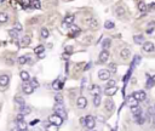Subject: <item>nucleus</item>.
Here are the masks:
<instances>
[{
	"label": "nucleus",
	"mask_w": 155,
	"mask_h": 131,
	"mask_svg": "<svg viewBox=\"0 0 155 131\" xmlns=\"http://www.w3.org/2000/svg\"><path fill=\"white\" fill-rule=\"evenodd\" d=\"M17 129L18 130H27L28 129V124L24 120H19V122H17Z\"/></svg>",
	"instance_id": "nucleus-23"
},
{
	"label": "nucleus",
	"mask_w": 155,
	"mask_h": 131,
	"mask_svg": "<svg viewBox=\"0 0 155 131\" xmlns=\"http://www.w3.org/2000/svg\"><path fill=\"white\" fill-rule=\"evenodd\" d=\"M104 106H105V109H107L108 112H113V111H114V102H113L110 98H108V100L105 101Z\"/></svg>",
	"instance_id": "nucleus-16"
},
{
	"label": "nucleus",
	"mask_w": 155,
	"mask_h": 131,
	"mask_svg": "<svg viewBox=\"0 0 155 131\" xmlns=\"http://www.w3.org/2000/svg\"><path fill=\"white\" fill-rule=\"evenodd\" d=\"M154 84H155L154 78H150V76H149V78L147 79V87H148V89H150V87H153V86H154Z\"/></svg>",
	"instance_id": "nucleus-34"
},
{
	"label": "nucleus",
	"mask_w": 155,
	"mask_h": 131,
	"mask_svg": "<svg viewBox=\"0 0 155 131\" xmlns=\"http://www.w3.org/2000/svg\"><path fill=\"white\" fill-rule=\"evenodd\" d=\"M55 101L57 103H63V97H62V95H56V96H55Z\"/></svg>",
	"instance_id": "nucleus-39"
},
{
	"label": "nucleus",
	"mask_w": 155,
	"mask_h": 131,
	"mask_svg": "<svg viewBox=\"0 0 155 131\" xmlns=\"http://www.w3.org/2000/svg\"><path fill=\"white\" fill-rule=\"evenodd\" d=\"M29 57H30V56H28V55L19 56L18 57V63H19V65H26V63L28 62V60H29Z\"/></svg>",
	"instance_id": "nucleus-28"
},
{
	"label": "nucleus",
	"mask_w": 155,
	"mask_h": 131,
	"mask_svg": "<svg viewBox=\"0 0 155 131\" xmlns=\"http://www.w3.org/2000/svg\"><path fill=\"white\" fill-rule=\"evenodd\" d=\"M116 85V81L114 79H108L107 80V87H111V86H115Z\"/></svg>",
	"instance_id": "nucleus-38"
},
{
	"label": "nucleus",
	"mask_w": 155,
	"mask_h": 131,
	"mask_svg": "<svg viewBox=\"0 0 155 131\" xmlns=\"http://www.w3.org/2000/svg\"><path fill=\"white\" fill-rule=\"evenodd\" d=\"M29 44H30V38L28 35L22 38V45H29Z\"/></svg>",
	"instance_id": "nucleus-37"
},
{
	"label": "nucleus",
	"mask_w": 155,
	"mask_h": 131,
	"mask_svg": "<svg viewBox=\"0 0 155 131\" xmlns=\"http://www.w3.org/2000/svg\"><path fill=\"white\" fill-rule=\"evenodd\" d=\"M15 102H16V104H18L19 107H21V106H23V104H26L24 100H23L21 96H16V97H15Z\"/></svg>",
	"instance_id": "nucleus-32"
},
{
	"label": "nucleus",
	"mask_w": 155,
	"mask_h": 131,
	"mask_svg": "<svg viewBox=\"0 0 155 131\" xmlns=\"http://www.w3.org/2000/svg\"><path fill=\"white\" fill-rule=\"evenodd\" d=\"M142 49H143L144 52H153L155 50V46L152 41H144V43L142 44Z\"/></svg>",
	"instance_id": "nucleus-7"
},
{
	"label": "nucleus",
	"mask_w": 155,
	"mask_h": 131,
	"mask_svg": "<svg viewBox=\"0 0 155 131\" xmlns=\"http://www.w3.org/2000/svg\"><path fill=\"white\" fill-rule=\"evenodd\" d=\"M120 56L122 57L124 60H127V58H130V56H131V50L127 49V47L122 49V50L120 51Z\"/></svg>",
	"instance_id": "nucleus-14"
},
{
	"label": "nucleus",
	"mask_w": 155,
	"mask_h": 131,
	"mask_svg": "<svg viewBox=\"0 0 155 131\" xmlns=\"http://www.w3.org/2000/svg\"><path fill=\"white\" fill-rule=\"evenodd\" d=\"M9 34H10V37H12L13 39H17V38L19 37V32L16 30L15 28H12L11 30H9Z\"/></svg>",
	"instance_id": "nucleus-29"
},
{
	"label": "nucleus",
	"mask_w": 155,
	"mask_h": 131,
	"mask_svg": "<svg viewBox=\"0 0 155 131\" xmlns=\"http://www.w3.org/2000/svg\"><path fill=\"white\" fill-rule=\"evenodd\" d=\"M138 10H139L141 12H146L147 10H148V5H147L144 1H141V2L138 4Z\"/></svg>",
	"instance_id": "nucleus-27"
},
{
	"label": "nucleus",
	"mask_w": 155,
	"mask_h": 131,
	"mask_svg": "<svg viewBox=\"0 0 155 131\" xmlns=\"http://www.w3.org/2000/svg\"><path fill=\"white\" fill-rule=\"evenodd\" d=\"M6 62H7V65H13V61H12L11 58H10V60H7Z\"/></svg>",
	"instance_id": "nucleus-50"
},
{
	"label": "nucleus",
	"mask_w": 155,
	"mask_h": 131,
	"mask_svg": "<svg viewBox=\"0 0 155 131\" xmlns=\"http://www.w3.org/2000/svg\"><path fill=\"white\" fill-rule=\"evenodd\" d=\"M133 41H135V44L141 45V44H143V43H144V37H143L142 34H137V35L133 37Z\"/></svg>",
	"instance_id": "nucleus-18"
},
{
	"label": "nucleus",
	"mask_w": 155,
	"mask_h": 131,
	"mask_svg": "<svg viewBox=\"0 0 155 131\" xmlns=\"http://www.w3.org/2000/svg\"><path fill=\"white\" fill-rule=\"evenodd\" d=\"M9 21V15L6 13V12H0V24H4V23H6Z\"/></svg>",
	"instance_id": "nucleus-20"
},
{
	"label": "nucleus",
	"mask_w": 155,
	"mask_h": 131,
	"mask_svg": "<svg viewBox=\"0 0 155 131\" xmlns=\"http://www.w3.org/2000/svg\"><path fill=\"white\" fill-rule=\"evenodd\" d=\"M32 6H33V9H41V2L39 0H33Z\"/></svg>",
	"instance_id": "nucleus-35"
},
{
	"label": "nucleus",
	"mask_w": 155,
	"mask_h": 131,
	"mask_svg": "<svg viewBox=\"0 0 155 131\" xmlns=\"http://www.w3.org/2000/svg\"><path fill=\"white\" fill-rule=\"evenodd\" d=\"M101 101H102V98H101L100 95H95V97H93V106H95V107H98L101 104Z\"/></svg>",
	"instance_id": "nucleus-30"
},
{
	"label": "nucleus",
	"mask_w": 155,
	"mask_h": 131,
	"mask_svg": "<svg viewBox=\"0 0 155 131\" xmlns=\"http://www.w3.org/2000/svg\"><path fill=\"white\" fill-rule=\"evenodd\" d=\"M127 102H128V104H130V106H135V104H138V101H137L136 98L133 97V95H132V96H128Z\"/></svg>",
	"instance_id": "nucleus-31"
},
{
	"label": "nucleus",
	"mask_w": 155,
	"mask_h": 131,
	"mask_svg": "<svg viewBox=\"0 0 155 131\" xmlns=\"http://www.w3.org/2000/svg\"><path fill=\"white\" fill-rule=\"evenodd\" d=\"M63 118L61 117V115H58L57 113L55 114H51L50 117H49V122L51 123L52 125H57V126H61L62 124H63Z\"/></svg>",
	"instance_id": "nucleus-1"
},
{
	"label": "nucleus",
	"mask_w": 155,
	"mask_h": 131,
	"mask_svg": "<svg viewBox=\"0 0 155 131\" xmlns=\"http://www.w3.org/2000/svg\"><path fill=\"white\" fill-rule=\"evenodd\" d=\"M13 28L16 29V30H18V32H22V29H23V28H22V24H21V23H16Z\"/></svg>",
	"instance_id": "nucleus-40"
},
{
	"label": "nucleus",
	"mask_w": 155,
	"mask_h": 131,
	"mask_svg": "<svg viewBox=\"0 0 155 131\" xmlns=\"http://www.w3.org/2000/svg\"><path fill=\"white\" fill-rule=\"evenodd\" d=\"M76 107L79 109H85L87 107V100L85 96H80L78 100H76Z\"/></svg>",
	"instance_id": "nucleus-5"
},
{
	"label": "nucleus",
	"mask_w": 155,
	"mask_h": 131,
	"mask_svg": "<svg viewBox=\"0 0 155 131\" xmlns=\"http://www.w3.org/2000/svg\"><path fill=\"white\" fill-rule=\"evenodd\" d=\"M44 50H45V47H44V45H38L35 49H34V52L37 54V55H39L40 52H44Z\"/></svg>",
	"instance_id": "nucleus-36"
},
{
	"label": "nucleus",
	"mask_w": 155,
	"mask_h": 131,
	"mask_svg": "<svg viewBox=\"0 0 155 131\" xmlns=\"http://www.w3.org/2000/svg\"><path fill=\"white\" fill-rule=\"evenodd\" d=\"M49 35H50L49 29L47 28H41V30H40V37H41V39H47Z\"/></svg>",
	"instance_id": "nucleus-24"
},
{
	"label": "nucleus",
	"mask_w": 155,
	"mask_h": 131,
	"mask_svg": "<svg viewBox=\"0 0 155 131\" xmlns=\"http://www.w3.org/2000/svg\"><path fill=\"white\" fill-rule=\"evenodd\" d=\"M154 80H155V78H154Z\"/></svg>",
	"instance_id": "nucleus-52"
},
{
	"label": "nucleus",
	"mask_w": 155,
	"mask_h": 131,
	"mask_svg": "<svg viewBox=\"0 0 155 131\" xmlns=\"http://www.w3.org/2000/svg\"><path fill=\"white\" fill-rule=\"evenodd\" d=\"M52 89H53L55 91L62 90V89H63V81H62V80H58V79H56L55 81L52 83Z\"/></svg>",
	"instance_id": "nucleus-13"
},
{
	"label": "nucleus",
	"mask_w": 155,
	"mask_h": 131,
	"mask_svg": "<svg viewBox=\"0 0 155 131\" xmlns=\"http://www.w3.org/2000/svg\"><path fill=\"white\" fill-rule=\"evenodd\" d=\"M38 123H39V120H38V119H35V120L30 122V124H29V125H30V126H33V125H35V124H38Z\"/></svg>",
	"instance_id": "nucleus-46"
},
{
	"label": "nucleus",
	"mask_w": 155,
	"mask_h": 131,
	"mask_svg": "<svg viewBox=\"0 0 155 131\" xmlns=\"http://www.w3.org/2000/svg\"><path fill=\"white\" fill-rule=\"evenodd\" d=\"M44 57H45V54H44V52H40V54H39V58H44Z\"/></svg>",
	"instance_id": "nucleus-49"
},
{
	"label": "nucleus",
	"mask_w": 155,
	"mask_h": 131,
	"mask_svg": "<svg viewBox=\"0 0 155 131\" xmlns=\"http://www.w3.org/2000/svg\"><path fill=\"white\" fill-rule=\"evenodd\" d=\"M111 45V40H110L109 38H105L104 40H103V43H102V49L103 50H108Z\"/></svg>",
	"instance_id": "nucleus-21"
},
{
	"label": "nucleus",
	"mask_w": 155,
	"mask_h": 131,
	"mask_svg": "<svg viewBox=\"0 0 155 131\" xmlns=\"http://www.w3.org/2000/svg\"><path fill=\"white\" fill-rule=\"evenodd\" d=\"M130 109H131V113L136 117V115H139V114H142V108H141V106H138V104H135V106H130Z\"/></svg>",
	"instance_id": "nucleus-12"
},
{
	"label": "nucleus",
	"mask_w": 155,
	"mask_h": 131,
	"mask_svg": "<svg viewBox=\"0 0 155 131\" xmlns=\"http://www.w3.org/2000/svg\"><path fill=\"white\" fill-rule=\"evenodd\" d=\"M110 76H111V74H110V70H108V69H101L98 72V79L102 81H107L108 79H110Z\"/></svg>",
	"instance_id": "nucleus-3"
},
{
	"label": "nucleus",
	"mask_w": 155,
	"mask_h": 131,
	"mask_svg": "<svg viewBox=\"0 0 155 131\" xmlns=\"http://www.w3.org/2000/svg\"><path fill=\"white\" fill-rule=\"evenodd\" d=\"M100 62L101 63H105L108 60H109V52H108V50H102L100 54Z\"/></svg>",
	"instance_id": "nucleus-10"
},
{
	"label": "nucleus",
	"mask_w": 155,
	"mask_h": 131,
	"mask_svg": "<svg viewBox=\"0 0 155 131\" xmlns=\"http://www.w3.org/2000/svg\"><path fill=\"white\" fill-rule=\"evenodd\" d=\"M62 57H63V60H65V61H67V60L69 58V54H68V55H67V54H63V55H62Z\"/></svg>",
	"instance_id": "nucleus-48"
},
{
	"label": "nucleus",
	"mask_w": 155,
	"mask_h": 131,
	"mask_svg": "<svg viewBox=\"0 0 155 131\" xmlns=\"http://www.w3.org/2000/svg\"><path fill=\"white\" fill-rule=\"evenodd\" d=\"M30 84L33 85V87H34V89L39 86V84H38V81H37V79H32V83H30Z\"/></svg>",
	"instance_id": "nucleus-43"
},
{
	"label": "nucleus",
	"mask_w": 155,
	"mask_h": 131,
	"mask_svg": "<svg viewBox=\"0 0 155 131\" xmlns=\"http://www.w3.org/2000/svg\"><path fill=\"white\" fill-rule=\"evenodd\" d=\"M23 118H24V114L19 113L18 115H17V118H16V122H19V120H23Z\"/></svg>",
	"instance_id": "nucleus-44"
},
{
	"label": "nucleus",
	"mask_w": 155,
	"mask_h": 131,
	"mask_svg": "<svg viewBox=\"0 0 155 131\" xmlns=\"http://www.w3.org/2000/svg\"><path fill=\"white\" fill-rule=\"evenodd\" d=\"M133 97L136 98L138 102H143V101H146V98H147V95L146 92L143 91V90H139V91H136V92H133Z\"/></svg>",
	"instance_id": "nucleus-6"
},
{
	"label": "nucleus",
	"mask_w": 155,
	"mask_h": 131,
	"mask_svg": "<svg viewBox=\"0 0 155 131\" xmlns=\"http://www.w3.org/2000/svg\"><path fill=\"white\" fill-rule=\"evenodd\" d=\"M153 30H154V23H153L152 26L149 24V27H148V29H147V33L150 34V33H153Z\"/></svg>",
	"instance_id": "nucleus-41"
},
{
	"label": "nucleus",
	"mask_w": 155,
	"mask_h": 131,
	"mask_svg": "<svg viewBox=\"0 0 155 131\" xmlns=\"http://www.w3.org/2000/svg\"><path fill=\"white\" fill-rule=\"evenodd\" d=\"M22 90H23V92L26 95H30L33 91H34V87H33V85L30 84V83L24 81V84L22 85Z\"/></svg>",
	"instance_id": "nucleus-8"
},
{
	"label": "nucleus",
	"mask_w": 155,
	"mask_h": 131,
	"mask_svg": "<svg viewBox=\"0 0 155 131\" xmlns=\"http://www.w3.org/2000/svg\"><path fill=\"white\" fill-rule=\"evenodd\" d=\"M74 19H75V16H74V15H68V16L64 18V22H65L68 26H70V24H73Z\"/></svg>",
	"instance_id": "nucleus-26"
},
{
	"label": "nucleus",
	"mask_w": 155,
	"mask_h": 131,
	"mask_svg": "<svg viewBox=\"0 0 155 131\" xmlns=\"http://www.w3.org/2000/svg\"><path fill=\"white\" fill-rule=\"evenodd\" d=\"M114 27H115L114 22H111V21H105L104 22V28L105 29H113Z\"/></svg>",
	"instance_id": "nucleus-33"
},
{
	"label": "nucleus",
	"mask_w": 155,
	"mask_h": 131,
	"mask_svg": "<svg viewBox=\"0 0 155 131\" xmlns=\"http://www.w3.org/2000/svg\"><path fill=\"white\" fill-rule=\"evenodd\" d=\"M32 112V108L29 107V106H27V104H23V106H21L19 107V113H22V114H29V113Z\"/></svg>",
	"instance_id": "nucleus-17"
},
{
	"label": "nucleus",
	"mask_w": 155,
	"mask_h": 131,
	"mask_svg": "<svg viewBox=\"0 0 155 131\" xmlns=\"http://www.w3.org/2000/svg\"><path fill=\"white\" fill-rule=\"evenodd\" d=\"M109 67H110V70H111L113 73H115V72H116V66H115V63H110Z\"/></svg>",
	"instance_id": "nucleus-42"
},
{
	"label": "nucleus",
	"mask_w": 155,
	"mask_h": 131,
	"mask_svg": "<svg viewBox=\"0 0 155 131\" xmlns=\"http://www.w3.org/2000/svg\"><path fill=\"white\" fill-rule=\"evenodd\" d=\"M118 91V87H116V85L115 86H111V87H105V90H104V92L107 96H113V95L115 94Z\"/></svg>",
	"instance_id": "nucleus-15"
},
{
	"label": "nucleus",
	"mask_w": 155,
	"mask_h": 131,
	"mask_svg": "<svg viewBox=\"0 0 155 131\" xmlns=\"http://www.w3.org/2000/svg\"><path fill=\"white\" fill-rule=\"evenodd\" d=\"M90 91H91V94H93V95H100L101 94V87L98 85H92L91 89H90Z\"/></svg>",
	"instance_id": "nucleus-25"
},
{
	"label": "nucleus",
	"mask_w": 155,
	"mask_h": 131,
	"mask_svg": "<svg viewBox=\"0 0 155 131\" xmlns=\"http://www.w3.org/2000/svg\"><path fill=\"white\" fill-rule=\"evenodd\" d=\"M95 126H96V119H95V117L86 115L85 117V128H87L89 130H92V129H95Z\"/></svg>",
	"instance_id": "nucleus-2"
},
{
	"label": "nucleus",
	"mask_w": 155,
	"mask_h": 131,
	"mask_svg": "<svg viewBox=\"0 0 155 131\" xmlns=\"http://www.w3.org/2000/svg\"><path fill=\"white\" fill-rule=\"evenodd\" d=\"M86 23L89 24V27L93 30H96V29L100 28V24H98V21L96 18H90L89 21H86Z\"/></svg>",
	"instance_id": "nucleus-11"
},
{
	"label": "nucleus",
	"mask_w": 155,
	"mask_h": 131,
	"mask_svg": "<svg viewBox=\"0 0 155 131\" xmlns=\"http://www.w3.org/2000/svg\"><path fill=\"white\" fill-rule=\"evenodd\" d=\"M55 113H57L58 115H61L63 119H67V112L64 111L63 103H58L57 106L55 107Z\"/></svg>",
	"instance_id": "nucleus-4"
},
{
	"label": "nucleus",
	"mask_w": 155,
	"mask_h": 131,
	"mask_svg": "<svg viewBox=\"0 0 155 131\" xmlns=\"http://www.w3.org/2000/svg\"><path fill=\"white\" fill-rule=\"evenodd\" d=\"M115 13H116V16H119V17H122L126 13V10H125V7H122V6H118L115 9Z\"/></svg>",
	"instance_id": "nucleus-22"
},
{
	"label": "nucleus",
	"mask_w": 155,
	"mask_h": 131,
	"mask_svg": "<svg viewBox=\"0 0 155 131\" xmlns=\"http://www.w3.org/2000/svg\"><path fill=\"white\" fill-rule=\"evenodd\" d=\"M19 76H21V79H22V81H23V83H24V81H29V80H30V75H29V73L26 72V70H22V72L19 73Z\"/></svg>",
	"instance_id": "nucleus-19"
},
{
	"label": "nucleus",
	"mask_w": 155,
	"mask_h": 131,
	"mask_svg": "<svg viewBox=\"0 0 155 131\" xmlns=\"http://www.w3.org/2000/svg\"><path fill=\"white\" fill-rule=\"evenodd\" d=\"M10 83V75L9 74H1L0 75V86L6 87Z\"/></svg>",
	"instance_id": "nucleus-9"
},
{
	"label": "nucleus",
	"mask_w": 155,
	"mask_h": 131,
	"mask_svg": "<svg viewBox=\"0 0 155 131\" xmlns=\"http://www.w3.org/2000/svg\"><path fill=\"white\" fill-rule=\"evenodd\" d=\"M72 51H73L72 46H67V47H65V52H68V54H72Z\"/></svg>",
	"instance_id": "nucleus-45"
},
{
	"label": "nucleus",
	"mask_w": 155,
	"mask_h": 131,
	"mask_svg": "<svg viewBox=\"0 0 155 131\" xmlns=\"http://www.w3.org/2000/svg\"><path fill=\"white\" fill-rule=\"evenodd\" d=\"M90 68H91V63H87V65H86V67L84 68V70H89Z\"/></svg>",
	"instance_id": "nucleus-47"
},
{
	"label": "nucleus",
	"mask_w": 155,
	"mask_h": 131,
	"mask_svg": "<svg viewBox=\"0 0 155 131\" xmlns=\"http://www.w3.org/2000/svg\"><path fill=\"white\" fill-rule=\"evenodd\" d=\"M80 123H81V125H84V126H85V118H81Z\"/></svg>",
	"instance_id": "nucleus-51"
}]
</instances>
